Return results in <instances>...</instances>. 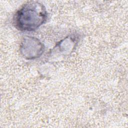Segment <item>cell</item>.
I'll use <instances>...</instances> for the list:
<instances>
[{"instance_id":"1","label":"cell","mask_w":128,"mask_h":128,"mask_svg":"<svg viewBox=\"0 0 128 128\" xmlns=\"http://www.w3.org/2000/svg\"><path fill=\"white\" fill-rule=\"evenodd\" d=\"M46 12L40 4H26L15 16L16 26L20 30L31 31L42 24L46 18Z\"/></svg>"}]
</instances>
